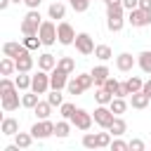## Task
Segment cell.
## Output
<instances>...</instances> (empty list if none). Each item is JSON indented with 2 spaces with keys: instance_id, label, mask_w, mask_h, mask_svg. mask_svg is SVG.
Segmentation results:
<instances>
[{
  "instance_id": "cell-16",
  "label": "cell",
  "mask_w": 151,
  "mask_h": 151,
  "mask_svg": "<svg viewBox=\"0 0 151 151\" xmlns=\"http://www.w3.org/2000/svg\"><path fill=\"white\" fill-rule=\"evenodd\" d=\"M90 73H92V78H94V85H97V87H101V85L106 83V78L111 76V71H109V66H104V64H99V66H94V68H92Z\"/></svg>"
},
{
  "instance_id": "cell-10",
  "label": "cell",
  "mask_w": 151,
  "mask_h": 151,
  "mask_svg": "<svg viewBox=\"0 0 151 151\" xmlns=\"http://www.w3.org/2000/svg\"><path fill=\"white\" fill-rule=\"evenodd\" d=\"M134 28H142V26H151V12L137 7V9H130V19H127Z\"/></svg>"
},
{
  "instance_id": "cell-37",
  "label": "cell",
  "mask_w": 151,
  "mask_h": 151,
  "mask_svg": "<svg viewBox=\"0 0 151 151\" xmlns=\"http://www.w3.org/2000/svg\"><path fill=\"white\" fill-rule=\"evenodd\" d=\"M83 146H85V149H99V139H97V134L87 132V134L83 137Z\"/></svg>"
},
{
  "instance_id": "cell-43",
  "label": "cell",
  "mask_w": 151,
  "mask_h": 151,
  "mask_svg": "<svg viewBox=\"0 0 151 151\" xmlns=\"http://www.w3.org/2000/svg\"><path fill=\"white\" fill-rule=\"evenodd\" d=\"M123 7L130 12V9H137L139 7V0H123Z\"/></svg>"
},
{
  "instance_id": "cell-17",
  "label": "cell",
  "mask_w": 151,
  "mask_h": 151,
  "mask_svg": "<svg viewBox=\"0 0 151 151\" xmlns=\"http://www.w3.org/2000/svg\"><path fill=\"white\" fill-rule=\"evenodd\" d=\"M144 87V80L142 78H137V76H130L125 83H123V90H125V97H130V94H134V92H139Z\"/></svg>"
},
{
  "instance_id": "cell-30",
  "label": "cell",
  "mask_w": 151,
  "mask_h": 151,
  "mask_svg": "<svg viewBox=\"0 0 151 151\" xmlns=\"http://www.w3.org/2000/svg\"><path fill=\"white\" fill-rule=\"evenodd\" d=\"M68 132H71V120L64 118V120H59V123L54 125V134H57V137L64 139V137H68Z\"/></svg>"
},
{
  "instance_id": "cell-49",
  "label": "cell",
  "mask_w": 151,
  "mask_h": 151,
  "mask_svg": "<svg viewBox=\"0 0 151 151\" xmlns=\"http://www.w3.org/2000/svg\"><path fill=\"white\" fill-rule=\"evenodd\" d=\"M12 2H17V5H19V2H24V0H12Z\"/></svg>"
},
{
  "instance_id": "cell-22",
  "label": "cell",
  "mask_w": 151,
  "mask_h": 151,
  "mask_svg": "<svg viewBox=\"0 0 151 151\" xmlns=\"http://www.w3.org/2000/svg\"><path fill=\"white\" fill-rule=\"evenodd\" d=\"M54 66H57V59H54V54L45 52V54H40V57H38V68H42V71H52Z\"/></svg>"
},
{
  "instance_id": "cell-2",
  "label": "cell",
  "mask_w": 151,
  "mask_h": 151,
  "mask_svg": "<svg viewBox=\"0 0 151 151\" xmlns=\"http://www.w3.org/2000/svg\"><path fill=\"white\" fill-rule=\"evenodd\" d=\"M123 9H125L123 2H120V5H109V7H106V26H109V31L118 33V31L123 28V24H125Z\"/></svg>"
},
{
  "instance_id": "cell-18",
  "label": "cell",
  "mask_w": 151,
  "mask_h": 151,
  "mask_svg": "<svg viewBox=\"0 0 151 151\" xmlns=\"http://www.w3.org/2000/svg\"><path fill=\"white\" fill-rule=\"evenodd\" d=\"M149 101H151V97H149V94H144L142 90H139V92H134V94H130V104H132V109H139V111H142V109H146V106H149Z\"/></svg>"
},
{
  "instance_id": "cell-20",
  "label": "cell",
  "mask_w": 151,
  "mask_h": 151,
  "mask_svg": "<svg viewBox=\"0 0 151 151\" xmlns=\"http://www.w3.org/2000/svg\"><path fill=\"white\" fill-rule=\"evenodd\" d=\"M137 64H139V68H142L146 76H151V50L139 52V54H137Z\"/></svg>"
},
{
  "instance_id": "cell-8",
  "label": "cell",
  "mask_w": 151,
  "mask_h": 151,
  "mask_svg": "<svg viewBox=\"0 0 151 151\" xmlns=\"http://www.w3.org/2000/svg\"><path fill=\"white\" fill-rule=\"evenodd\" d=\"M31 134H33L35 139H47L50 134H54V123H52L50 118H45V120H38V123L31 127Z\"/></svg>"
},
{
  "instance_id": "cell-27",
  "label": "cell",
  "mask_w": 151,
  "mask_h": 151,
  "mask_svg": "<svg viewBox=\"0 0 151 151\" xmlns=\"http://www.w3.org/2000/svg\"><path fill=\"white\" fill-rule=\"evenodd\" d=\"M33 139H35V137H33L31 132H17V134H14V142H17L21 149H28V146L33 144Z\"/></svg>"
},
{
  "instance_id": "cell-39",
  "label": "cell",
  "mask_w": 151,
  "mask_h": 151,
  "mask_svg": "<svg viewBox=\"0 0 151 151\" xmlns=\"http://www.w3.org/2000/svg\"><path fill=\"white\" fill-rule=\"evenodd\" d=\"M97 139H99V149L111 146V132H97Z\"/></svg>"
},
{
  "instance_id": "cell-25",
  "label": "cell",
  "mask_w": 151,
  "mask_h": 151,
  "mask_svg": "<svg viewBox=\"0 0 151 151\" xmlns=\"http://www.w3.org/2000/svg\"><path fill=\"white\" fill-rule=\"evenodd\" d=\"M33 113L38 116V120H45V118H50V113H52V104H50V101H38L35 109H33Z\"/></svg>"
},
{
  "instance_id": "cell-46",
  "label": "cell",
  "mask_w": 151,
  "mask_h": 151,
  "mask_svg": "<svg viewBox=\"0 0 151 151\" xmlns=\"http://www.w3.org/2000/svg\"><path fill=\"white\" fill-rule=\"evenodd\" d=\"M142 92H144V94H149V97H151V78H149V80H146V83H144V87H142Z\"/></svg>"
},
{
  "instance_id": "cell-36",
  "label": "cell",
  "mask_w": 151,
  "mask_h": 151,
  "mask_svg": "<svg viewBox=\"0 0 151 151\" xmlns=\"http://www.w3.org/2000/svg\"><path fill=\"white\" fill-rule=\"evenodd\" d=\"M66 90H68V94H76V97L85 92V87H83V85L78 83V78H73V80H68V85H66Z\"/></svg>"
},
{
  "instance_id": "cell-28",
  "label": "cell",
  "mask_w": 151,
  "mask_h": 151,
  "mask_svg": "<svg viewBox=\"0 0 151 151\" xmlns=\"http://www.w3.org/2000/svg\"><path fill=\"white\" fill-rule=\"evenodd\" d=\"M94 57H97L99 61H109V59L113 57V52H111L109 45H97V47H94Z\"/></svg>"
},
{
  "instance_id": "cell-34",
  "label": "cell",
  "mask_w": 151,
  "mask_h": 151,
  "mask_svg": "<svg viewBox=\"0 0 151 151\" xmlns=\"http://www.w3.org/2000/svg\"><path fill=\"white\" fill-rule=\"evenodd\" d=\"M59 109H61V118H66V120H71V118L76 116V111H78L76 104H71V101H64Z\"/></svg>"
},
{
  "instance_id": "cell-42",
  "label": "cell",
  "mask_w": 151,
  "mask_h": 151,
  "mask_svg": "<svg viewBox=\"0 0 151 151\" xmlns=\"http://www.w3.org/2000/svg\"><path fill=\"white\" fill-rule=\"evenodd\" d=\"M130 149L132 151H144V142L142 139H130Z\"/></svg>"
},
{
  "instance_id": "cell-40",
  "label": "cell",
  "mask_w": 151,
  "mask_h": 151,
  "mask_svg": "<svg viewBox=\"0 0 151 151\" xmlns=\"http://www.w3.org/2000/svg\"><path fill=\"white\" fill-rule=\"evenodd\" d=\"M68 2L76 12H87V7H90V0H68Z\"/></svg>"
},
{
  "instance_id": "cell-21",
  "label": "cell",
  "mask_w": 151,
  "mask_h": 151,
  "mask_svg": "<svg viewBox=\"0 0 151 151\" xmlns=\"http://www.w3.org/2000/svg\"><path fill=\"white\" fill-rule=\"evenodd\" d=\"M47 17L50 19H64L66 17V5L64 2H52L47 7Z\"/></svg>"
},
{
  "instance_id": "cell-13",
  "label": "cell",
  "mask_w": 151,
  "mask_h": 151,
  "mask_svg": "<svg viewBox=\"0 0 151 151\" xmlns=\"http://www.w3.org/2000/svg\"><path fill=\"white\" fill-rule=\"evenodd\" d=\"M137 64V59L130 54V52H120L118 57H116V66H118V71H123V73H127V71H132V66Z\"/></svg>"
},
{
  "instance_id": "cell-41",
  "label": "cell",
  "mask_w": 151,
  "mask_h": 151,
  "mask_svg": "<svg viewBox=\"0 0 151 151\" xmlns=\"http://www.w3.org/2000/svg\"><path fill=\"white\" fill-rule=\"evenodd\" d=\"M111 149H113V151H125V149H130V142H123V139H113V142H111Z\"/></svg>"
},
{
  "instance_id": "cell-26",
  "label": "cell",
  "mask_w": 151,
  "mask_h": 151,
  "mask_svg": "<svg viewBox=\"0 0 151 151\" xmlns=\"http://www.w3.org/2000/svg\"><path fill=\"white\" fill-rule=\"evenodd\" d=\"M17 71V61L12 59V57H2V61H0V73L2 76H12Z\"/></svg>"
},
{
  "instance_id": "cell-45",
  "label": "cell",
  "mask_w": 151,
  "mask_h": 151,
  "mask_svg": "<svg viewBox=\"0 0 151 151\" xmlns=\"http://www.w3.org/2000/svg\"><path fill=\"white\" fill-rule=\"evenodd\" d=\"M139 7L146 9V12H151V0H139Z\"/></svg>"
},
{
  "instance_id": "cell-35",
  "label": "cell",
  "mask_w": 151,
  "mask_h": 151,
  "mask_svg": "<svg viewBox=\"0 0 151 151\" xmlns=\"http://www.w3.org/2000/svg\"><path fill=\"white\" fill-rule=\"evenodd\" d=\"M24 45L28 50H38L42 45V40H40V35H24Z\"/></svg>"
},
{
  "instance_id": "cell-12",
  "label": "cell",
  "mask_w": 151,
  "mask_h": 151,
  "mask_svg": "<svg viewBox=\"0 0 151 151\" xmlns=\"http://www.w3.org/2000/svg\"><path fill=\"white\" fill-rule=\"evenodd\" d=\"M50 85H52V90H64V87L68 85V73L54 66V68L50 71Z\"/></svg>"
},
{
  "instance_id": "cell-15",
  "label": "cell",
  "mask_w": 151,
  "mask_h": 151,
  "mask_svg": "<svg viewBox=\"0 0 151 151\" xmlns=\"http://www.w3.org/2000/svg\"><path fill=\"white\" fill-rule=\"evenodd\" d=\"M26 50H28V47H26L24 42H5V45H2V54H5V57H12V59H17L19 54H24Z\"/></svg>"
},
{
  "instance_id": "cell-44",
  "label": "cell",
  "mask_w": 151,
  "mask_h": 151,
  "mask_svg": "<svg viewBox=\"0 0 151 151\" xmlns=\"http://www.w3.org/2000/svg\"><path fill=\"white\" fill-rule=\"evenodd\" d=\"M24 2H26V7H28V9H38L42 0H24Z\"/></svg>"
},
{
  "instance_id": "cell-48",
  "label": "cell",
  "mask_w": 151,
  "mask_h": 151,
  "mask_svg": "<svg viewBox=\"0 0 151 151\" xmlns=\"http://www.w3.org/2000/svg\"><path fill=\"white\" fill-rule=\"evenodd\" d=\"M104 2H106V7H109V5H120L123 0H104Z\"/></svg>"
},
{
  "instance_id": "cell-6",
  "label": "cell",
  "mask_w": 151,
  "mask_h": 151,
  "mask_svg": "<svg viewBox=\"0 0 151 151\" xmlns=\"http://www.w3.org/2000/svg\"><path fill=\"white\" fill-rule=\"evenodd\" d=\"M57 35H59V42H61V45H73L78 33L73 31V26H71L68 21H59V24H57Z\"/></svg>"
},
{
  "instance_id": "cell-29",
  "label": "cell",
  "mask_w": 151,
  "mask_h": 151,
  "mask_svg": "<svg viewBox=\"0 0 151 151\" xmlns=\"http://www.w3.org/2000/svg\"><path fill=\"white\" fill-rule=\"evenodd\" d=\"M94 99H97V104H111V99H113V94L106 90V87H97V92H94Z\"/></svg>"
},
{
  "instance_id": "cell-47",
  "label": "cell",
  "mask_w": 151,
  "mask_h": 151,
  "mask_svg": "<svg viewBox=\"0 0 151 151\" xmlns=\"http://www.w3.org/2000/svg\"><path fill=\"white\" fill-rule=\"evenodd\" d=\"M9 2H12V0H0V9H2V12H5V9H7V5H9Z\"/></svg>"
},
{
  "instance_id": "cell-5",
  "label": "cell",
  "mask_w": 151,
  "mask_h": 151,
  "mask_svg": "<svg viewBox=\"0 0 151 151\" xmlns=\"http://www.w3.org/2000/svg\"><path fill=\"white\" fill-rule=\"evenodd\" d=\"M38 35H40L42 45H54V42L59 40V35H57V24H54V21H42Z\"/></svg>"
},
{
  "instance_id": "cell-3",
  "label": "cell",
  "mask_w": 151,
  "mask_h": 151,
  "mask_svg": "<svg viewBox=\"0 0 151 151\" xmlns=\"http://www.w3.org/2000/svg\"><path fill=\"white\" fill-rule=\"evenodd\" d=\"M40 12L38 9H28V14L24 17V21H21V33L24 35H38V31H40Z\"/></svg>"
},
{
  "instance_id": "cell-23",
  "label": "cell",
  "mask_w": 151,
  "mask_h": 151,
  "mask_svg": "<svg viewBox=\"0 0 151 151\" xmlns=\"http://www.w3.org/2000/svg\"><path fill=\"white\" fill-rule=\"evenodd\" d=\"M109 132H111L113 137H120V134H125V132H127V123H125L120 116H116V118H113V123H111V127H109Z\"/></svg>"
},
{
  "instance_id": "cell-19",
  "label": "cell",
  "mask_w": 151,
  "mask_h": 151,
  "mask_svg": "<svg viewBox=\"0 0 151 151\" xmlns=\"http://www.w3.org/2000/svg\"><path fill=\"white\" fill-rule=\"evenodd\" d=\"M0 132H2V134H7V137H14V134L19 132V120H17V118H2Z\"/></svg>"
},
{
  "instance_id": "cell-32",
  "label": "cell",
  "mask_w": 151,
  "mask_h": 151,
  "mask_svg": "<svg viewBox=\"0 0 151 151\" xmlns=\"http://www.w3.org/2000/svg\"><path fill=\"white\" fill-rule=\"evenodd\" d=\"M35 104H38V92H26L24 97H21V106H26V109H35Z\"/></svg>"
},
{
  "instance_id": "cell-33",
  "label": "cell",
  "mask_w": 151,
  "mask_h": 151,
  "mask_svg": "<svg viewBox=\"0 0 151 151\" xmlns=\"http://www.w3.org/2000/svg\"><path fill=\"white\" fill-rule=\"evenodd\" d=\"M14 83H17V87H19V90H31V83H33V76H26V73H19Z\"/></svg>"
},
{
  "instance_id": "cell-24",
  "label": "cell",
  "mask_w": 151,
  "mask_h": 151,
  "mask_svg": "<svg viewBox=\"0 0 151 151\" xmlns=\"http://www.w3.org/2000/svg\"><path fill=\"white\" fill-rule=\"evenodd\" d=\"M109 109H111L116 116H123V113L127 111V101H125V97H113L111 104H109Z\"/></svg>"
},
{
  "instance_id": "cell-11",
  "label": "cell",
  "mask_w": 151,
  "mask_h": 151,
  "mask_svg": "<svg viewBox=\"0 0 151 151\" xmlns=\"http://www.w3.org/2000/svg\"><path fill=\"white\" fill-rule=\"evenodd\" d=\"M92 120H94V116H92V113H87L85 109H78V111H76V116L71 118V123H73L78 130H83V132H87V130L92 127Z\"/></svg>"
},
{
  "instance_id": "cell-9",
  "label": "cell",
  "mask_w": 151,
  "mask_h": 151,
  "mask_svg": "<svg viewBox=\"0 0 151 151\" xmlns=\"http://www.w3.org/2000/svg\"><path fill=\"white\" fill-rule=\"evenodd\" d=\"M73 45H76V50H78V52H80L83 57H87V54H94V47H97V45L92 42L90 33H78V35H76V42H73Z\"/></svg>"
},
{
  "instance_id": "cell-4",
  "label": "cell",
  "mask_w": 151,
  "mask_h": 151,
  "mask_svg": "<svg viewBox=\"0 0 151 151\" xmlns=\"http://www.w3.org/2000/svg\"><path fill=\"white\" fill-rule=\"evenodd\" d=\"M113 118H116V113H113L106 104H99V106L94 109V123H97L99 127L109 130V127H111V123H113Z\"/></svg>"
},
{
  "instance_id": "cell-14",
  "label": "cell",
  "mask_w": 151,
  "mask_h": 151,
  "mask_svg": "<svg viewBox=\"0 0 151 151\" xmlns=\"http://www.w3.org/2000/svg\"><path fill=\"white\" fill-rule=\"evenodd\" d=\"M17 73H28L33 68V57H31V50H26L24 54H19L17 59Z\"/></svg>"
},
{
  "instance_id": "cell-38",
  "label": "cell",
  "mask_w": 151,
  "mask_h": 151,
  "mask_svg": "<svg viewBox=\"0 0 151 151\" xmlns=\"http://www.w3.org/2000/svg\"><path fill=\"white\" fill-rule=\"evenodd\" d=\"M47 101H50L52 106H61V104H64V97H61V90H52V92L47 94Z\"/></svg>"
},
{
  "instance_id": "cell-7",
  "label": "cell",
  "mask_w": 151,
  "mask_h": 151,
  "mask_svg": "<svg viewBox=\"0 0 151 151\" xmlns=\"http://www.w3.org/2000/svg\"><path fill=\"white\" fill-rule=\"evenodd\" d=\"M50 87H52V85H50V71H42V68H40V71L33 76L31 90H33V92H38V94H45Z\"/></svg>"
},
{
  "instance_id": "cell-31",
  "label": "cell",
  "mask_w": 151,
  "mask_h": 151,
  "mask_svg": "<svg viewBox=\"0 0 151 151\" xmlns=\"http://www.w3.org/2000/svg\"><path fill=\"white\" fill-rule=\"evenodd\" d=\"M57 68H61V71H66V73H73V71H76V61H73L71 57H61V59L57 61Z\"/></svg>"
},
{
  "instance_id": "cell-1",
  "label": "cell",
  "mask_w": 151,
  "mask_h": 151,
  "mask_svg": "<svg viewBox=\"0 0 151 151\" xmlns=\"http://www.w3.org/2000/svg\"><path fill=\"white\" fill-rule=\"evenodd\" d=\"M19 104H21V99H19V87H17V83H12L9 78H2L0 80V106H2V111H17L19 109Z\"/></svg>"
}]
</instances>
